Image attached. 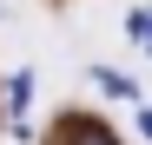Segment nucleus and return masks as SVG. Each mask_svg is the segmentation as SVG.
<instances>
[{"instance_id": "f03ea898", "label": "nucleus", "mask_w": 152, "mask_h": 145, "mask_svg": "<svg viewBox=\"0 0 152 145\" xmlns=\"http://www.w3.org/2000/svg\"><path fill=\"white\" fill-rule=\"evenodd\" d=\"M126 33H132V46L152 53V13H132V20H126Z\"/></svg>"}, {"instance_id": "39448f33", "label": "nucleus", "mask_w": 152, "mask_h": 145, "mask_svg": "<svg viewBox=\"0 0 152 145\" xmlns=\"http://www.w3.org/2000/svg\"><path fill=\"white\" fill-rule=\"evenodd\" d=\"M139 132H145V138H152V106H145V112H139Z\"/></svg>"}, {"instance_id": "20e7f679", "label": "nucleus", "mask_w": 152, "mask_h": 145, "mask_svg": "<svg viewBox=\"0 0 152 145\" xmlns=\"http://www.w3.org/2000/svg\"><path fill=\"white\" fill-rule=\"evenodd\" d=\"M99 86H106V92H113V99H132V92H139L132 79H126V72H99Z\"/></svg>"}, {"instance_id": "7ed1b4c3", "label": "nucleus", "mask_w": 152, "mask_h": 145, "mask_svg": "<svg viewBox=\"0 0 152 145\" xmlns=\"http://www.w3.org/2000/svg\"><path fill=\"white\" fill-rule=\"evenodd\" d=\"M7 99H13V106L33 99V72H13V79H7Z\"/></svg>"}, {"instance_id": "f257e3e1", "label": "nucleus", "mask_w": 152, "mask_h": 145, "mask_svg": "<svg viewBox=\"0 0 152 145\" xmlns=\"http://www.w3.org/2000/svg\"><path fill=\"white\" fill-rule=\"evenodd\" d=\"M66 145H119L106 125H93V119H66Z\"/></svg>"}]
</instances>
